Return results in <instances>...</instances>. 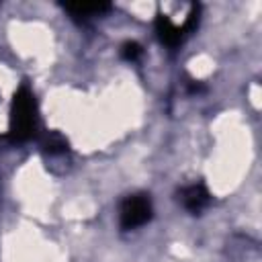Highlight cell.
<instances>
[{
	"mask_svg": "<svg viewBox=\"0 0 262 262\" xmlns=\"http://www.w3.org/2000/svg\"><path fill=\"white\" fill-rule=\"evenodd\" d=\"M39 117H37V100L35 94L27 84H23L10 104V121H8V133L6 139L10 143H25L37 135Z\"/></svg>",
	"mask_w": 262,
	"mask_h": 262,
	"instance_id": "6da1fadb",
	"label": "cell"
},
{
	"mask_svg": "<svg viewBox=\"0 0 262 262\" xmlns=\"http://www.w3.org/2000/svg\"><path fill=\"white\" fill-rule=\"evenodd\" d=\"M154 207H151V199L145 192H137V194H129L123 199L121 207H119V223L121 229L131 231L137 229L141 225H145L151 219Z\"/></svg>",
	"mask_w": 262,
	"mask_h": 262,
	"instance_id": "7a4b0ae2",
	"label": "cell"
},
{
	"mask_svg": "<svg viewBox=\"0 0 262 262\" xmlns=\"http://www.w3.org/2000/svg\"><path fill=\"white\" fill-rule=\"evenodd\" d=\"M178 201L182 203V207L192 213V215H199L201 211H205L211 203V194L209 190L205 188V184L201 182H194V184H188L184 188L178 190Z\"/></svg>",
	"mask_w": 262,
	"mask_h": 262,
	"instance_id": "3957f363",
	"label": "cell"
},
{
	"mask_svg": "<svg viewBox=\"0 0 262 262\" xmlns=\"http://www.w3.org/2000/svg\"><path fill=\"white\" fill-rule=\"evenodd\" d=\"M156 33H158V39L166 45V47H170V49H174V47H178L182 41H184V31H182V27H178V25H174L166 14H158L156 16Z\"/></svg>",
	"mask_w": 262,
	"mask_h": 262,
	"instance_id": "277c9868",
	"label": "cell"
},
{
	"mask_svg": "<svg viewBox=\"0 0 262 262\" xmlns=\"http://www.w3.org/2000/svg\"><path fill=\"white\" fill-rule=\"evenodd\" d=\"M63 10L74 18H90L111 10V4H63Z\"/></svg>",
	"mask_w": 262,
	"mask_h": 262,
	"instance_id": "5b68a950",
	"label": "cell"
},
{
	"mask_svg": "<svg viewBox=\"0 0 262 262\" xmlns=\"http://www.w3.org/2000/svg\"><path fill=\"white\" fill-rule=\"evenodd\" d=\"M41 147H43V151L49 154V156H59V154H66V151H68V141H66V137H63L61 133L49 131V133L43 137Z\"/></svg>",
	"mask_w": 262,
	"mask_h": 262,
	"instance_id": "8992f818",
	"label": "cell"
},
{
	"mask_svg": "<svg viewBox=\"0 0 262 262\" xmlns=\"http://www.w3.org/2000/svg\"><path fill=\"white\" fill-rule=\"evenodd\" d=\"M141 51H143V49H141V45H139L137 41H125V43L121 45V57L127 59V61L139 59Z\"/></svg>",
	"mask_w": 262,
	"mask_h": 262,
	"instance_id": "52a82bcc",
	"label": "cell"
}]
</instances>
